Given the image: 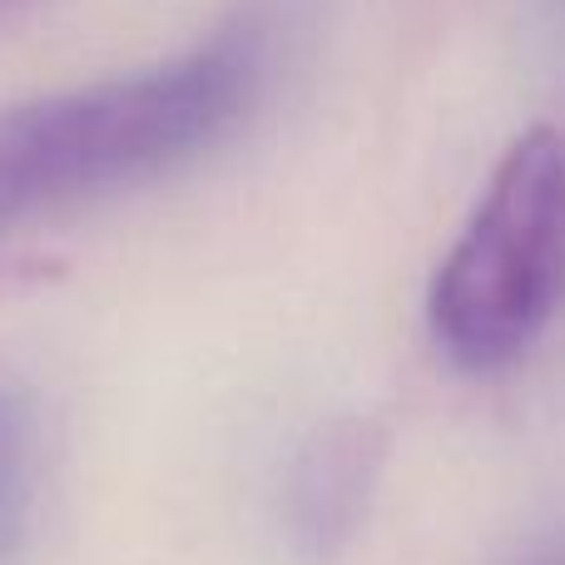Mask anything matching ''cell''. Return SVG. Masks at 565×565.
Returning a JSON list of instances; mask_svg holds the SVG:
<instances>
[{
  "label": "cell",
  "instance_id": "obj_3",
  "mask_svg": "<svg viewBox=\"0 0 565 565\" xmlns=\"http://www.w3.org/2000/svg\"><path fill=\"white\" fill-rule=\"evenodd\" d=\"M382 457H387V437L377 422L342 417L312 431L282 481V521L298 551L332 556L338 546H348L377 491Z\"/></svg>",
  "mask_w": 565,
  "mask_h": 565
},
{
  "label": "cell",
  "instance_id": "obj_4",
  "mask_svg": "<svg viewBox=\"0 0 565 565\" xmlns=\"http://www.w3.org/2000/svg\"><path fill=\"white\" fill-rule=\"evenodd\" d=\"M40 412L25 382L0 372V565H15L35 511Z\"/></svg>",
  "mask_w": 565,
  "mask_h": 565
},
{
  "label": "cell",
  "instance_id": "obj_1",
  "mask_svg": "<svg viewBox=\"0 0 565 565\" xmlns=\"http://www.w3.org/2000/svg\"><path fill=\"white\" fill-rule=\"evenodd\" d=\"M254 50L218 40L129 79L0 109V228L135 184L214 145L248 105Z\"/></svg>",
  "mask_w": 565,
  "mask_h": 565
},
{
  "label": "cell",
  "instance_id": "obj_2",
  "mask_svg": "<svg viewBox=\"0 0 565 565\" xmlns=\"http://www.w3.org/2000/svg\"><path fill=\"white\" fill-rule=\"evenodd\" d=\"M565 302V129L536 125L501 154L427 292L437 348L467 372L516 362Z\"/></svg>",
  "mask_w": 565,
  "mask_h": 565
}]
</instances>
